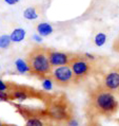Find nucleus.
I'll list each match as a JSON object with an SVG mask.
<instances>
[{"label": "nucleus", "mask_w": 119, "mask_h": 126, "mask_svg": "<svg viewBox=\"0 0 119 126\" xmlns=\"http://www.w3.org/2000/svg\"><path fill=\"white\" fill-rule=\"evenodd\" d=\"M119 111V101L114 92L102 87L99 83L91 87L87 92L85 117L87 119L112 118Z\"/></svg>", "instance_id": "1"}, {"label": "nucleus", "mask_w": 119, "mask_h": 126, "mask_svg": "<svg viewBox=\"0 0 119 126\" xmlns=\"http://www.w3.org/2000/svg\"><path fill=\"white\" fill-rule=\"evenodd\" d=\"M42 107L48 123H62L69 126H77L75 107L64 92H51L50 97Z\"/></svg>", "instance_id": "2"}, {"label": "nucleus", "mask_w": 119, "mask_h": 126, "mask_svg": "<svg viewBox=\"0 0 119 126\" xmlns=\"http://www.w3.org/2000/svg\"><path fill=\"white\" fill-rule=\"evenodd\" d=\"M107 64V59L98 55L90 53H74L69 66L80 84L94 76L102 75L106 72Z\"/></svg>", "instance_id": "3"}, {"label": "nucleus", "mask_w": 119, "mask_h": 126, "mask_svg": "<svg viewBox=\"0 0 119 126\" xmlns=\"http://www.w3.org/2000/svg\"><path fill=\"white\" fill-rule=\"evenodd\" d=\"M25 61L29 66V74L42 80L51 78L53 66L48 57V48L42 46H35L26 54Z\"/></svg>", "instance_id": "4"}, {"label": "nucleus", "mask_w": 119, "mask_h": 126, "mask_svg": "<svg viewBox=\"0 0 119 126\" xmlns=\"http://www.w3.org/2000/svg\"><path fill=\"white\" fill-rule=\"evenodd\" d=\"M11 96V102H23L26 100H35L38 101L41 104H44L50 97V91H47L44 89H37L33 86L24 85V84L15 83L11 91L9 92Z\"/></svg>", "instance_id": "5"}, {"label": "nucleus", "mask_w": 119, "mask_h": 126, "mask_svg": "<svg viewBox=\"0 0 119 126\" xmlns=\"http://www.w3.org/2000/svg\"><path fill=\"white\" fill-rule=\"evenodd\" d=\"M51 79L56 86L61 87V88H69V87L79 85L78 80L76 79L73 73V70L69 65L53 68Z\"/></svg>", "instance_id": "6"}, {"label": "nucleus", "mask_w": 119, "mask_h": 126, "mask_svg": "<svg viewBox=\"0 0 119 126\" xmlns=\"http://www.w3.org/2000/svg\"><path fill=\"white\" fill-rule=\"evenodd\" d=\"M98 83L108 91L116 93L119 88V67H115L104 72Z\"/></svg>", "instance_id": "7"}, {"label": "nucleus", "mask_w": 119, "mask_h": 126, "mask_svg": "<svg viewBox=\"0 0 119 126\" xmlns=\"http://www.w3.org/2000/svg\"><path fill=\"white\" fill-rule=\"evenodd\" d=\"M73 55H74V53H71V52L57 51L48 48V57H50V62L53 68L69 65L71 59L73 58Z\"/></svg>", "instance_id": "8"}, {"label": "nucleus", "mask_w": 119, "mask_h": 126, "mask_svg": "<svg viewBox=\"0 0 119 126\" xmlns=\"http://www.w3.org/2000/svg\"><path fill=\"white\" fill-rule=\"evenodd\" d=\"M36 30H37V33L39 34L40 36H42V37H47V36L51 35L52 33L54 32V28L48 22L38 23L37 27H36Z\"/></svg>", "instance_id": "9"}, {"label": "nucleus", "mask_w": 119, "mask_h": 126, "mask_svg": "<svg viewBox=\"0 0 119 126\" xmlns=\"http://www.w3.org/2000/svg\"><path fill=\"white\" fill-rule=\"evenodd\" d=\"M25 30L22 28H16L12 31V33L10 34V37L13 43H21V41L25 38Z\"/></svg>", "instance_id": "10"}, {"label": "nucleus", "mask_w": 119, "mask_h": 126, "mask_svg": "<svg viewBox=\"0 0 119 126\" xmlns=\"http://www.w3.org/2000/svg\"><path fill=\"white\" fill-rule=\"evenodd\" d=\"M23 17L27 20H36L39 17V11L36 6H29L23 11Z\"/></svg>", "instance_id": "11"}, {"label": "nucleus", "mask_w": 119, "mask_h": 126, "mask_svg": "<svg viewBox=\"0 0 119 126\" xmlns=\"http://www.w3.org/2000/svg\"><path fill=\"white\" fill-rule=\"evenodd\" d=\"M15 67L20 74H29V66L25 59H17L15 62Z\"/></svg>", "instance_id": "12"}, {"label": "nucleus", "mask_w": 119, "mask_h": 126, "mask_svg": "<svg viewBox=\"0 0 119 126\" xmlns=\"http://www.w3.org/2000/svg\"><path fill=\"white\" fill-rule=\"evenodd\" d=\"M24 122H25L24 126H48V122L43 121L38 118L26 119V120H24Z\"/></svg>", "instance_id": "13"}, {"label": "nucleus", "mask_w": 119, "mask_h": 126, "mask_svg": "<svg viewBox=\"0 0 119 126\" xmlns=\"http://www.w3.org/2000/svg\"><path fill=\"white\" fill-rule=\"evenodd\" d=\"M14 84H15V82H13V80H4L0 79V92H10L13 89Z\"/></svg>", "instance_id": "14"}, {"label": "nucleus", "mask_w": 119, "mask_h": 126, "mask_svg": "<svg viewBox=\"0 0 119 126\" xmlns=\"http://www.w3.org/2000/svg\"><path fill=\"white\" fill-rule=\"evenodd\" d=\"M12 39L11 37H10V35H1L0 36V49H8L11 47L12 45Z\"/></svg>", "instance_id": "15"}, {"label": "nucleus", "mask_w": 119, "mask_h": 126, "mask_svg": "<svg viewBox=\"0 0 119 126\" xmlns=\"http://www.w3.org/2000/svg\"><path fill=\"white\" fill-rule=\"evenodd\" d=\"M107 41V35L100 32V33H97L95 35V37H94V44L96 45L97 47H102L104 44H106Z\"/></svg>", "instance_id": "16"}, {"label": "nucleus", "mask_w": 119, "mask_h": 126, "mask_svg": "<svg viewBox=\"0 0 119 126\" xmlns=\"http://www.w3.org/2000/svg\"><path fill=\"white\" fill-rule=\"evenodd\" d=\"M42 82V87L44 90H47V91H50V90L53 89V80H52L51 78H48V79H44L41 80Z\"/></svg>", "instance_id": "17"}, {"label": "nucleus", "mask_w": 119, "mask_h": 126, "mask_svg": "<svg viewBox=\"0 0 119 126\" xmlns=\"http://www.w3.org/2000/svg\"><path fill=\"white\" fill-rule=\"evenodd\" d=\"M84 126H102L98 119H87Z\"/></svg>", "instance_id": "18"}, {"label": "nucleus", "mask_w": 119, "mask_h": 126, "mask_svg": "<svg viewBox=\"0 0 119 126\" xmlns=\"http://www.w3.org/2000/svg\"><path fill=\"white\" fill-rule=\"evenodd\" d=\"M0 102H11V96H10V93L6 91L0 92Z\"/></svg>", "instance_id": "19"}, {"label": "nucleus", "mask_w": 119, "mask_h": 126, "mask_svg": "<svg viewBox=\"0 0 119 126\" xmlns=\"http://www.w3.org/2000/svg\"><path fill=\"white\" fill-rule=\"evenodd\" d=\"M113 50L119 53V34H118V36L115 38V40L113 41Z\"/></svg>", "instance_id": "20"}, {"label": "nucleus", "mask_w": 119, "mask_h": 126, "mask_svg": "<svg viewBox=\"0 0 119 126\" xmlns=\"http://www.w3.org/2000/svg\"><path fill=\"white\" fill-rule=\"evenodd\" d=\"M19 1L20 0H4V2L9 5H14V4H16V3H18Z\"/></svg>", "instance_id": "21"}, {"label": "nucleus", "mask_w": 119, "mask_h": 126, "mask_svg": "<svg viewBox=\"0 0 119 126\" xmlns=\"http://www.w3.org/2000/svg\"><path fill=\"white\" fill-rule=\"evenodd\" d=\"M33 38H34L35 41H38V43H41V40H42V36H40L39 34H38V35H34Z\"/></svg>", "instance_id": "22"}, {"label": "nucleus", "mask_w": 119, "mask_h": 126, "mask_svg": "<svg viewBox=\"0 0 119 126\" xmlns=\"http://www.w3.org/2000/svg\"><path fill=\"white\" fill-rule=\"evenodd\" d=\"M48 126H69V125L62 124V123H48Z\"/></svg>", "instance_id": "23"}, {"label": "nucleus", "mask_w": 119, "mask_h": 126, "mask_svg": "<svg viewBox=\"0 0 119 126\" xmlns=\"http://www.w3.org/2000/svg\"><path fill=\"white\" fill-rule=\"evenodd\" d=\"M0 126H17V125H15V124H9V123H2Z\"/></svg>", "instance_id": "24"}, {"label": "nucleus", "mask_w": 119, "mask_h": 126, "mask_svg": "<svg viewBox=\"0 0 119 126\" xmlns=\"http://www.w3.org/2000/svg\"><path fill=\"white\" fill-rule=\"evenodd\" d=\"M2 123H3V122H1V120H0V125H1Z\"/></svg>", "instance_id": "25"}, {"label": "nucleus", "mask_w": 119, "mask_h": 126, "mask_svg": "<svg viewBox=\"0 0 119 126\" xmlns=\"http://www.w3.org/2000/svg\"><path fill=\"white\" fill-rule=\"evenodd\" d=\"M117 122H118V123H119V119H117Z\"/></svg>", "instance_id": "26"}, {"label": "nucleus", "mask_w": 119, "mask_h": 126, "mask_svg": "<svg viewBox=\"0 0 119 126\" xmlns=\"http://www.w3.org/2000/svg\"><path fill=\"white\" fill-rule=\"evenodd\" d=\"M0 69H1V67H0Z\"/></svg>", "instance_id": "27"}]
</instances>
